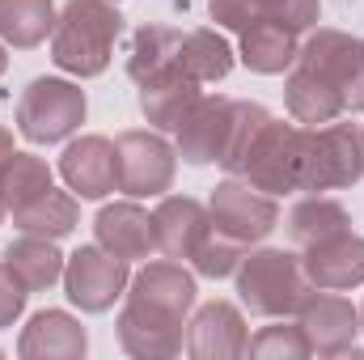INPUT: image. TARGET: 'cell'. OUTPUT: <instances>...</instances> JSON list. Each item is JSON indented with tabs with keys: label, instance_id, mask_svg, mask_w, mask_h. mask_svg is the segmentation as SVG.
<instances>
[{
	"label": "cell",
	"instance_id": "obj_32",
	"mask_svg": "<svg viewBox=\"0 0 364 360\" xmlns=\"http://www.w3.org/2000/svg\"><path fill=\"white\" fill-rule=\"evenodd\" d=\"M0 73H4V51H0Z\"/></svg>",
	"mask_w": 364,
	"mask_h": 360
},
{
	"label": "cell",
	"instance_id": "obj_20",
	"mask_svg": "<svg viewBox=\"0 0 364 360\" xmlns=\"http://www.w3.org/2000/svg\"><path fill=\"white\" fill-rule=\"evenodd\" d=\"M242 60L255 73H284L296 60V30L284 21H255L242 30Z\"/></svg>",
	"mask_w": 364,
	"mask_h": 360
},
{
	"label": "cell",
	"instance_id": "obj_29",
	"mask_svg": "<svg viewBox=\"0 0 364 360\" xmlns=\"http://www.w3.org/2000/svg\"><path fill=\"white\" fill-rule=\"evenodd\" d=\"M250 352H259V356H263V352H292V356H305V352H309V339H305L296 327L284 331V335H279V327H272V331H263V335L250 344Z\"/></svg>",
	"mask_w": 364,
	"mask_h": 360
},
{
	"label": "cell",
	"instance_id": "obj_22",
	"mask_svg": "<svg viewBox=\"0 0 364 360\" xmlns=\"http://www.w3.org/2000/svg\"><path fill=\"white\" fill-rule=\"evenodd\" d=\"M178 30H166V26H140L136 38H132V60H127V73L132 81H153L161 77L166 68H178Z\"/></svg>",
	"mask_w": 364,
	"mask_h": 360
},
{
	"label": "cell",
	"instance_id": "obj_1",
	"mask_svg": "<svg viewBox=\"0 0 364 360\" xmlns=\"http://www.w3.org/2000/svg\"><path fill=\"white\" fill-rule=\"evenodd\" d=\"M123 30V17L106 0H73L51 34V60L64 73L97 77L110 64V47Z\"/></svg>",
	"mask_w": 364,
	"mask_h": 360
},
{
	"label": "cell",
	"instance_id": "obj_24",
	"mask_svg": "<svg viewBox=\"0 0 364 360\" xmlns=\"http://www.w3.org/2000/svg\"><path fill=\"white\" fill-rule=\"evenodd\" d=\"M288 110L301 123H335L343 115V97L331 90L322 77H314L309 68H296L288 77Z\"/></svg>",
	"mask_w": 364,
	"mask_h": 360
},
{
	"label": "cell",
	"instance_id": "obj_15",
	"mask_svg": "<svg viewBox=\"0 0 364 360\" xmlns=\"http://www.w3.org/2000/svg\"><path fill=\"white\" fill-rule=\"evenodd\" d=\"M97 242L119 259H144L157 246V229L153 216L140 212L136 203H114L97 212Z\"/></svg>",
	"mask_w": 364,
	"mask_h": 360
},
{
	"label": "cell",
	"instance_id": "obj_12",
	"mask_svg": "<svg viewBox=\"0 0 364 360\" xmlns=\"http://www.w3.org/2000/svg\"><path fill=\"white\" fill-rule=\"evenodd\" d=\"M153 229H157V246L170 255V259H195V250L203 246V238L212 233V221H208V212L195 203V199H186V195H174V199H166L161 208H157V216H153Z\"/></svg>",
	"mask_w": 364,
	"mask_h": 360
},
{
	"label": "cell",
	"instance_id": "obj_11",
	"mask_svg": "<svg viewBox=\"0 0 364 360\" xmlns=\"http://www.w3.org/2000/svg\"><path fill=\"white\" fill-rule=\"evenodd\" d=\"M60 174L64 182L81 195V199H97L106 191L119 186V157H114V144L102 140V136H85L77 144L64 149V162H60Z\"/></svg>",
	"mask_w": 364,
	"mask_h": 360
},
{
	"label": "cell",
	"instance_id": "obj_2",
	"mask_svg": "<svg viewBox=\"0 0 364 360\" xmlns=\"http://www.w3.org/2000/svg\"><path fill=\"white\" fill-rule=\"evenodd\" d=\"M364 174V132L356 123H331L322 132H305L301 144V182L296 191H331Z\"/></svg>",
	"mask_w": 364,
	"mask_h": 360
},
{
	"label": "cell",
	"instance_id": "obj_9",
	"mask_svg": "<svg viewBox=\"0 0 364 360\" xmlns=\"http://www.w3.org/2000/svg\"><path fill=\"white\" fill-rule=\"evenodd\" d=\"M275 221H279V212H275V203L267 195H255L250 186H242V182H225V186H216V195H212V225L225 233V238H233V242H259V238H267L275 229Z\"/></svg>",
	"mask_w": 364,
	"mask_h": 360
},
{
	"label": "cell",
	"instance_id": "obj_19",
	"mask_svg": "<svg viewBox=\"0 0 364 360\" xmlns=\"http://www.w3.org/2000/svg\"><path fill=\"white\" fill-rule=\"evenodd\" d=\"M305 335H309V348H322V352H339L356 339V309L343 301V297H318L309 301L305 297Z\"/></svg>",
	"mask_w": 364,
	"mask_h": 360
},
{
	"label": "cell",
	"instance_id": "obj_3",
	"mask_svg": "<svg viewBox=\"0 0 364 360\" xmlns=\"http://www.w3.org/2000/svg\"><path fill=\"white\" fill-rule=\"evenodd\" d=\"M237 292L255 314H292L305 305V271L284 250H259L237 271Z\"/></svg>",
	"mask_w": 364,
	"mask_h": 360
},
{
	"label": "cell",
	"instance_id": "obj_6",
	"mask_svg": "<svg viewBox=\"0 0 364 360\" xmlns=\"http://www.w3.org/2000/svg\"><path fill=\"white\" fill-rule=\"evenodd\" d=\"M296 60H301V68L322 77L343 97V110H364V43L360 38H348V34H335V30H318L296 51Z\"/></svg>",
	"mask_w": 364,
	"mask_h": 360
},
{
	"label": "cell",
	"instance_id": "obj_23",
	"mask_svg": "<svg viewBox=\"0 0 364 360\" xmlns=\"http://www.w3.org/2000/svg\"><path fill=\"white\" fill-rule=\"evenodd\" d=\"M178 68L186 77H195L199 85L203 81H220L233 68V51H229V43L220 34L191 30V34H182V43H178Z\"/></svg>",
	"mask_w": 364,
	"mask_h": 360
},
{
	"label": "cell",
	"instance_id": "obj_31",
	"mask_svg": "<svg viewBox=\"0 0 364 360\" xmlns=\"http://www.w3.org/2000/svg\"><path fill=\"white\" fill-rule=\"evenodd\" d=\"M9 157H13V140L0 132V170H4V162H9ZM0 216H4V199H0Z\"/></svg>",
	"mask_w": 364,
	"mask_h": 360
},
{
	"label": "cell",
	"instance_id": "obj_18",
	"mask_svg": "<svg viewBox=\"0 0 364 360\" xmlns=\"http://www.w3.org/2000/svg\"><path fill=\"white\" fill-rule=\"evenodd\" d=\"M246 327H242V314L225 301H212L199 309V318L191 322V352L195 356H237L246 352Z\"/></svg>",
	"mask_w": 364,
	"mask_h": 360
},
{
	"label": "cell",
	"instance_id": "obj_26",
	"mask_svg": "<svg viewBox=\"0 0 364 360\" xmlns=\"http://www.w3.org/2000/svg\"><path fill=\"white\" fill-rule=\"evenodd\" d=\"M51 30V0H0V38L13 47H38Z\"/></svg>",
	"mask_w": 364,
	"mask_h": 360
},
{
	"label": "cell",
	"instance_id": "obj_25",
	"mask_svg": "<svg viewBox=\"0 0 364 360\" xmlns=\"http://www.w3.org/2000/svg\"><path fill=\"white\" fill-rule=\"evenodd\" d=\"M4 263L13 268V275H17L26 288H47V284H55V280L64 275L60 250H55L51 242H43V238H21V242H13V246L4 250Z\"/></svg>",
	"mask_w": 364,
	"mask_h": 360
},
{
	"label": "cell",
	"instance_id": "obj_28",
	"mask_svg": "<svg viewBox=\"0 0 364 360\" xmlns=\"http://www.w3.org/2000/svg\"><path fill=\"white\" fill-rule=\"evenodd\" d=\"M292 242L296 246H314V242H326L335 233L348 229V212L331 199H305L296 212H292Z\"/></svg>",
	"mask_w": 364,
	"mask_h": 360
},
{
	"label": "cell",
	"instance_id": "obj_10",
	"mask_svg": "<svg viewBox=\"0 0 364 360\" xmlns=\"http://www.w3.org/2000/svg\"><path fill=\"white\" fill-rule=\"evenodd\" d=\"M229 123H233V102H225V97H199L195 110L178 123V153L191 166L220 162L225 144H229Z\"/></svg>",
	"mask_w": 364,
	"mask_h": 360
},
{
	"label": "cell",
	"instance_id": "obj_27",
	"mask_svg": "<svg viewBox=\"0 0 364 360\" xmlns=\"http://www.w3.org/2000/svg\"><path fill=\"white\" fill-rule=\"evenodd\" d=\"M13 221H17V229H26V233H51V238H60V233H68V229L77 225V203L51 186V191L38 195L34 203L17 208Z\"/></svg>",
	"mask_w": 364,
	"mask_h": 360
},
{
	"label": "cell",
	"instance_id": "obj_4",
	"mask_svg": "<svg viewBox=\"0 0 364 360\" xmlns=\"http://www.w3.org/2000/svg\"><path fill=\"white\" fill-rule=\"evenodd\" d=\"M85 119V93L68 81L38 77L17 102V127L34 144H55Z\"/></svg>",
	"mask_w": 364,
	"mask_h": 360
},
{
	"label": "cell",
	"instance_id": "obj_5",
	"mask_svg": "<svg viewBox=\"0 0 364 360\" xmlns=\"http://www.w3.org/2000/svg\"><path fill=\"white\" fill-rule=\"evenodd\" d=\"M301 144H305V132H296L292 123H263L259 136L250 140L237 174H246V182L255 191H267V195H279V191H296L301 182Z\"/></svg>",
	"mask_w": 364,
	"mask_h": 360
},
{
	"label": "cell",
	"instance_id": "obj_17",
	"mask_svg": "<svg viewBox=\"0 0 364 360\" xmlns=\"http://www.w3.org/2000/svg\"><path fill=\"white\" fill-rule=\"evenodd\" d=\"M132 301L144 305V309H153V314H166V318L182 322V314H186L191 301H195V280L182 268H174V263H153L149 271L136 275Z\"/></svg>",
	"mask_w": 364,
	"mask_h": 360
},
{
	"label": "cell",
	"instance_id": "obj_14",
	"mask_svg": "<svg viewBox=\"0 0 364 360\" xmlns=\"http://www.w3.org/2000/svg\"><path fill=\"white\" fill-rule=\"evenodd\" d=\"M212 17L229 30H250L255 21H284L305 30L318 21V0H212Z\"/></svg>",
	"mask_w": 364,
	"mask_h": 360
},
{
	"label": "cell",
	"instance_id": "obj_30",
	"mask_svg": "<svg viewBox=\"0 0 364 360\" xmlns=\"http://www.w3.org/2000/svg\"><path fill=\"white\" fill-rule=\"evenodd\" d=\"M21 305H26V284L13 275V268L4 263L0 268V327H9L17 314H21Z\"/></svg>",
	"mask_w": 364,
	"mask_h": 360
},
{
	"label": "cell",
	"instance_id": "obj_13",
	"mask_svg": "<svg viewBox=\"0 0 364 360\" xmlns=\"http://www.w3.org/2000/svg\"><path fill=\"white\" fill-rule=\"evenodd\" d=\"M305 271L322 288H352V284H360L364 280V238L343 229V233H335L326 242H314L309 259H305Z\"/></svg>",
	"mask_w": 364,
	"mask_h": 360
},
{
	"label": "cell",
	"instance_id": "obj_7",
	"mask_svg": "<svg viewBox=\"0 0 364 360\" xmlns=\"http://www.w3.org/2000/svg\"><path fill=\"white\" fill-rule=\"evenodd\" d=\"M119 186L127 195H161L174 182V149L149 132H123L114 140Z\"/></svg>",
	"mask_w": 364,
	"mask_h": 360
},
{
	"label": "cell",
	"instance_id": "obj_8",
	"mask_svg": "<svg viewBox=\"0 0 364 360\" xmlns=\"http://www.w3.org/2000/svg\"><path fill=\"white\" fill-rule=\"evenodd\" d=\"M64 284H68V297L90 309V314H102L114 305V297L123 292L127 284V259L119 255H106L97 246H85L68 259V271H64Z\"/></svg>",
	"mask_w": 364,
	"mask_h": 360
},
{
	"label": "cell",
	"instance_id": "obj_21",
	"mask_svg": "<svg viewBox=\"0 0 364 360\" xmlns=\"http://www.w3.org/2000/svg\"><path fill=\"white\" fill-rule=\"evenodd\" d=\"M21 352L26 356H81L85 352V331L68 314L47 309V314H34L30 318V331L21 339Z\"/></svg>",
	"mask_w": 364,
	"mask_h": 360
},
{
	"label": "cell",
	"instance_id": "obj_16",
	"mask_svg": "<svg viewBox=\"0 0 364 360\" xmlns=\"http://www.w3.org/2000/svg\"><path fill=\"white\" fill-rule=\"evenodd\" d=\"M195 102H199V81L186 77L182 68H166L161 77L140 85V110L157 127H178L182 119L195 110Z\"/></svg>",
	"mask_w": 364,
	"mask_h": 360
}]
</instances>
